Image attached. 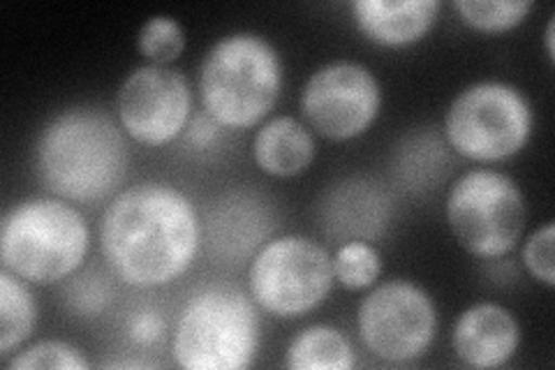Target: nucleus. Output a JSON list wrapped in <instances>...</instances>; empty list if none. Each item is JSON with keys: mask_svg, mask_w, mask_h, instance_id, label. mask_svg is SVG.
Masks as SVG:
<instances>
[{"mask_svg": "<svg viewBox=\"0 0 555 370\" xmlns=\"http://www.w3.org/2000/svg\"><path fill=\"white\" fill-rule=\"evenodd\" d=\"M202 225L183 190L160 181L137 183L104 208L100 251L112 273L132 288H163L197 257Z\"/></svg>", "mask_w": 555, "mask_h": 370, "instance_id": "nucleus-1", "label": "nucleus"}, {"mask_svg": "<svg viewBox=\"0 0 555 370\" xmlns=\"http://www.w3.org/2000/svg\"><path fill=\"white\" fill-rule=\"evenodd\" d=\"M130 167L124 128L100 107H69L51 118L35 144V171L54 197L95 204L118 195Z\"/></svg>", "mask_w": 555, "mask_h": 370, "instance_id": "nucleus-2", "label": "nucleus"}, {"mask_svg": "<svg viewBox=\"0 0 555 370\" xmlns=\"http://www.w3.org/2000/svg\"><path fill=\"white\" fill-rule=\"evenodd\" d=\"M197 86L204 112L222 128H255L281 98L283 59L264 35L230 33L206 51Z\"/></svg>", "mask_w": 555, "mask_h": 370, "instance_id": "nucleus-3", "label": "nucleus"}, {"mask_svg": "<svg viewBox=\"0 0 555 370\" xmlns=\"http://www.w3.org/2000/svg\"><path fill=\"white\" fill-rule=\"evenodd\" d=\"M91 248L81 210L61 197H26L0 220L3 269L30 285H54L75 276Z\"/></svg>", "mask_w": 555, "mask_h": 370, "instance_id": "nucleus-4", "label": "nucleus"}, {"mask_svg": "<svg viewBox=\"0 0 555 370\" xmlns=\"http://www.w3.org/2000/svg\"><path fill=\"white\" fill-rule=\"evenodd\" d=\"M259 331L253 296L232 283H211L183 304L171 355L185 370H246L255 361Z\"/></svg>", "mask_w": 555, "mask_h": 370, "instance_id": "nucleus-5", "label": "nucleus"}, {"mask_svg": "<svg viewBox=\"0 0 555 370\" xmlns=\"http://www.w3.org/2000/svg\"><path fill=\"white\" fill-rule=\"evenodd\" d=\"M532 126V104L518 86L483 79L465 86L451 100L444 137L467 161L502 163L524 151Z\"/></svg>", "mask_w": 555, "mask_h": 370, "instance_id": "nucleus-6", "label": "nucleus"}, {"mask_svg": "<svg viewBox=\"0 0 555 370\" xmlns=\"http://www.w3.org/2000/svg\"><path fill=\"white\" fill-rule=\"evenodd\" d=\"M444 216L463 251L479 259L509 255L526 232L528 204L512 176L470 169L449 188Z\"/></svg>", "mask_w": 555, "mask_h": 370, "instance_id": "nucleus-7", "label": "nucleus"}, {"mask_svg": "<svg viewBox=\"0 0 555 370\" xmlns=\"http://www.w3.org/2000/svg\"><path fill=\"white\" fill-rule=\"evenodd\" d=\"M334 283L332 253L301 234H283L267 241L253 255L248 269L253 302L283 320L322 306Z\"/></svg>", "mask_w": 555, "mask_h": 370, "instance_id": "nucleus-8", "label": "nucleus"}, {"mask_svg": "<svg viewBox=\"0 0 555 370\" xmlns=\"http://www.w3.org/2000/svg\"><path fill=\"white\" fill-rule=\"evenodd\" d=\"M357 331L373 357L410 363L422 359L436 341L438 310L422 285L393 278L361 298Z\"/></svg>", "mask_w": 555, "mask_h": 370, "instance_id": "nucleus-9", "label": "nucleus"}, {"mask_svg": "<svg viewBox=\"0 0 555 370\" xmlns=\"http://www.w3.org/2000/svg\"><path fill=\"white\" fill-rule=\"evenodd\" d=\"M382 110V86L371 67L332 61L312 73L299 98L304 123L334 142L366 135Z\"/></svg>", "mask_w": 555, "mask_h": 370, "instance_id": "nucleus-10", "label": "nucleus"}, {"mask_svg": "<svg viewBox=\"0 0 555 370\" xmlns=\"http://www.w3.org/2000/svg\"><path fill=\"white\" fill-rule=\"evenodd\" d=\"M193 118V91L183 73L171 65H142L118 86L116 120L144 146H167Z\"/></svg>", "mask_w": 555, "mask_h": 370, "instance_id": "nucleus-11", "label": "nucleus"}, {"mask_svg": "<svg viewBox=\"0 0 555 370\" xmlns=\"http://www.w3.org/2000/svg\"><path fill=\"white\" fill-rule=\"evenodd\" d=\"M451 345L465 366L500 368L518 352L520 324L509 308L481 302L459 315Z\"/></svg>", "mask_w": 555, "mask_h": 370, "instance_id": "nucleus-12", "label": "nucleus"}, {"mask_svg": "<svg viewBox=\"0 0 555 370\" xmlns=\"http://www.w3.org/2000/svg\"><path fill=\"white\" fill-rule=\"evenodd\" d=\"M438 0H357L354 24L373 44L401 49L424 40L440 14Z\"/></svg>", "mask_w": 555, "mask_h": 370, "instance_id": "nucleus-13", "label": "nucleus"}, {"mask_svg": "<svg viewBox=\"0 0 555 370\" xmlns=\"http://www.w3.org/2000/svg\"><path fill=\"white\" fill-rule=\"evenodd\" d=\"M315 137L304 120L273 116L259 126L253 139V161L273 179H292L304 174L315 161Z\"/></svg>", "mask_w": 555, "mask_h": 370, "instance_id": "nucleus-14", "label": "nucleus"}, {"mask_svg": "<svg viewBox=\"0 0 555 370\" xmlns=\"http://www.w3.org/2000/svg\"><path fill=\"white\" fill-rule=\"evenodd\" d=\"M387 220L389 202L371 181H345L332 190V200L326 202V232L340 239V243L354 239L371 241Z\"/></svg>", "mask_w": 555, "mask_h": 370, "instance_id": "nucleus-15", "label": "nucleus"}, {"mask_svg": "<svg viewBox=\"0 0 555 370\" xmlns=\"http://www.w3.org/2000/svg\"><path fill=\"white\" fill-rule=\"evenodd\" d=\"M269 227L271 222L262 204L248 195H232L224 197L208 218V243L220 255L232 259L238 255L246 257L257 243H262Z\"/></svg>", "mask_w": 555, "mask_h": 370, "instance_id": "nucleus-16", "label": "nucleus"}, {"mask_svg": "<svg viewBox=\"0 0 555 370\" xmlns=\"http://www.w3.org/2000/svg\"><path fill=\"white\" fill-rule=\"evenodd\" d=\"M354 363L352 343L340 329L328 324L306 327L285 352V366L292 370H350Z\"/></svg>", "mask_w": 555, "mask_h": 370, "instance_id": "nucleus-17", "label": "nucleus"}, {"mask_svg": "<svg viewBox=\"0 0 555 370\" xmlns=\"http://www.w3.org/2000/svg\"><path fill=\"white\" fill-rule=\"evenodd\" d=\"M24 278L0 269V357L10 359L30 339L38 306Z\"/></svg>", "mask_w": 555, "mask_h": 370, "instance_id": "nucleus-18", "label": "nucleus"}, {"mask_svg": "<svg viewBox=\"0 0 555 370\" xmlns=\"http://www.w3.org/2000/svg\"><path fill=\"white\" fill-rule=\"evenodd\" d=\"M461 22L479 33H507L524 24L532 12L530 0H454L451 3Z\"/></svg>", "mask_w": 555, "mask_h": 370, "instance_id": "nucleus-19", "label": "nucleus"}, {"mask_svg": "<svg viewBox=\"0 0 555 370\" xmlns=\"http://www.w3.org/2000/svg\"><path fill=\"white\" fill-rule=\"evenodd\" d=\"M382 273V257L371 241H345L334 255V276L347 290H369Z\"/></svg>", "mask_w": 555, "mask_h": 370, "instance_id": "nucleus-20", "label": "nucleus"}, {"mask_svg": "<svg viewBox=\"0 0 555 370\" xmlns=\"http://www.w3.org/2000/svg\"><path fill=\"white\" fill-rule=\"evenodd\" d=\"M137 49L151 65H171L185 49V30L169 14H155L137 35Z\"/></svg>", "mask_w": 555, "mask_h": 370, "instance_id": "nucleus-21", "label": "nucleus"}, {"mask_svg": "<svg viewBox=\"0 0 555 370\" xmlns=\"http://www.w3.org/2000/svg\"><path fill=\"white\" fill-rule=\"evenodd\" d=\"M10 370H86L91 368L83 352L65 341H38L28 347L14 352L12 359H5Z\"/></svg>", "mask_w": 555, "mask_h": 370, "instance_id": "nucleus-22", "label": "nucleus"}, {"mask_svg": "<svg viewBox=\"0 0 555 370\" xmlns=\"http://www.w3.org/2000/svg\"><path fill=\"white\" fill-rule=\"evenodd\" d=\"M553 243H555V225L546 222L534 229V232L524 241V251H520V259H524L526 271L537 280V283L546 285L548 290L555 285Z\"/></svg>", "mask_w": 555, "mask_h": 370, "instance_id": "nucleus-23", "label": "nucleus"}, {"mask_svg": "<svg viewBox=\"0 0 555 370\" xmlns=\"http://www.w3.org/2000/svg\"><path fill=\"white\" fill-rule=\"evenodd\" d=\"M109 283L100 273L77 276L67 288V306L79 315H98L109 304Z\"/></svg>", "mask_w": 555, "mask_h": 370, "instance_id": "nucleus-24", "label": "nucleus"}, {"mask_svg": "<svg viewBox=\"0 0 555 370\" xmlns=\"http://www.w3.org/2000/svg\"><path fill=\"white\" fill-rule=\"evenodd\" d=\"M167 331V320L155 306H139L126 320V336L134 347H155Z\"/></svg>", "mask_w": 555, "mask_h": 370, "instance_id": "nucleus-25", "label": "nucleus"}, {"mask_svg": "<svg viewBox=\"0 0 555 370\" xmlns=\"http://www.w3.org/2000/svg\"><path fill=\"white\" fill-rule=\"evenodd\" d=\"M220 130H222L220 123H216L211 116L204 112L202 116L190 118L188 128L183 130V137L193 149H208L218 139Z\"/></svg>", "mask_w": 555, "mask_h": 370, "instance_id": "nucleus-26", "label": "nucleus"}, {"mask_svg": "<svg viewBox=\"0 0 555 370\" xmlns=\"http://www.w3.org/2000/svg\"><path fill=\"white\" fill-rule=\"evenodd\" d=\"M555 20H548L546 24V33H544V44H546V56L553 63L555 61Z\"/></svg>", "mask_w": 555, "mask_h": 370, "instance_id": "nucleus-27", "label": "nucleus"}, {"mask_svg": "<svg viewBox=\"0 0 555 370\" xmlns=\"http://www.w3.org/2000/svg\"><path fill=\"white\" fill-rule=\"evenodd\" d=\"M104 368H149V366H153V363H146V361H128V359H124V361H107V363H102Z\"/></svg>", "mask_w": 555, "mask_h": 370, "instance_id": "nucleus-28", "label": "nucleus"}]
</instances>
